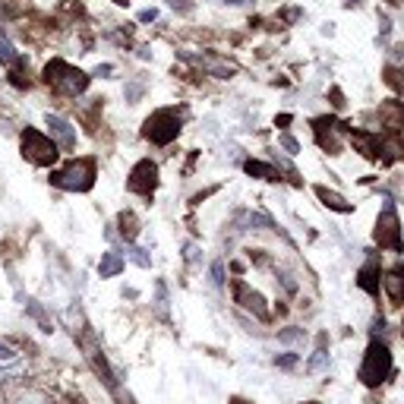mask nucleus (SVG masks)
Wrapping results in <instances>:
<instances>
[{
  "label": "nucleus",
  "instance_id": "nucleus-1",
  "mask_svg": "<svg viewBox=\"0 0 404 404\" xmlns=\"http://www.w3.org/2000/svg\"><path fill=\"white\" fill-rule=\"evenodd\" d=\"M51 183L67 193H89L95 187V158H73L60 171H51Z\"/></svg>",
  "mask_w": 404,
  "mask_h": 404
},
{
  "label": "nucleus",
  "instance_id": "nucleus-2",
  "mask_svg": "<svg viewBox=\"0 0 404 404\" xmlns=\"http://www.w3.org/2000/svg\"><path fill=\"white\" fill-rule=\"evenodd\" d=\"M392 376V354H389V345L385 341H379V338H373L367 347V354H363V363H360L357 370V379L367 385V389H376V385H382V382Z\"/></svg>",
  "mask_w": 404,
  "mask_h": 404
},
{
  "label": "nucleus",
  "instance_id": "nucleus-3",
  "mask_svg": "<svg viewBox=\"0 0 404 404\" xmlns=\"http://www.w3.org/2000/svg\"><path fill=\"white\" fill-rule=\"evenodd\" d=\"M45 83L51 85L54 92H60V95L76 98L89 89V76H85L83 70H76L73 63H67V60H51L45 67Z\"/></svg>",
  "mask_w": 404,
  "mask_h": 404
},
{
  "label": "nucleus",
  "instance_id": "nucleus-4",
  "mask_svg": "<svg viewBox=\"0 0 404 404\" xmlns=\"http://www.w3.org/2000/svg\"><path fill=\"white\" fill-rule=\"evenodd\" d=\"M19 145H23V158L32 161L35 168H54V161L60 158L57 143L35 127H26L23 133H19Z\"/></svg>",
  "mask_w": 404,
  "mask_h": 404
},
{
  "label": "nucleus",
  "instance_id": "nucleus-5",
  "mask_svg": "<svg viewBox=\"0 0 404 404\" xmlns=\"http://www.w3.org/2000/svg\"><path fill=\"white\" fill-rule=\"evenodd\" d=\"M180 130H183V120L174 108H161V111L149 114L143 123V136L152 145H171L180 136Z\"/></svg>",
  "mask_w": 404,
  "mask_h": 404
},
{
  "label": "nucleus",
  "instance_id": "nucleus-6",
  "mask_svg": "<svg viewBox=\"0 0 404 404\" xmlns=\"http://www.w3.org/2000/svg\"><path fill=\"white\" fill-rule=\"evenodd\" d=\"M376 243L385 250H395V253H404V240H401V221H398L395 202L385 196V205H382L379 218H376Z\"/></svg>",
  "mask_w": 404,
  "mask_h": 404
},
{
  "label": "nucleus",
  "instance_id": "nucleus-7",
  "mask_svg": "<svg viewBox=\"0 0 404 404\" xmlns=\"http://www.w3.org/2000/svg\"><path fill=\"white\" fill-rule=\"evenodd\" d=\"M155 187H158V165L152 161V158L136 161L133 171H130V177H127V190L130 193H136V196H143V199H152Z\"/></svg>",
  "mask_w": 404,
  "mask_h": 404
},
{
  "label": "nucleus",
  "instance_id": "nucleus-8",
  "mask_svg": "<svg viewBox=\"0 0 404 404\" xmlns=\"http://www.w3.org/2000/svg\"><path fill=\"white\" fill-rule=\"evenodd\" d=\"M45 123H48V136L57 143V149H63V152L76 149V130H73V123H70L67 117H60V114H48Z\"/></svg>",
  "mask_w": 404,
  "mask_h": 404
},
{
  "label": "nucleus",
  "instance_id": "nucleus-9",
  "mask_svg": "<svg viewBox=\"0 0 404 404\" xmlns=\"http://www.w3.org/2000/svg\"><path fill=\"white\" fill-rule=\"evenodd\" d=\"M234 300H237L243 310L256 316V319H269V307H265V300H262L259 291L247 285V281H234Z\"/></svg>",
  "mask_w": 404,
  "mask_h": 404
},
{
  "label": "nucleus",
  "instance_id": "nucleus-10",
  "mask_svg": "<svg viewBox=\"0 0 404 404\" xmlns=\"http://www.w3.org/2000/svg\"><path fill=\"white\" fill-rule=\"evenodd\" d=\"M357 285L363 287L370 297H379V262H376V256H370V259L363 262V269L357 272Z\"/></svg>",
  "mask_w": 404,
  "mask_h": 404
},
{
  "label": "nucleus",
  "instance_id": "nucleus-11",
  "mask_svg": "<svg viewBox=\"0 0 404 404\" xmlns=\"http://www.w3.org/2000/svg\"><path fill=\"white\" fill-rule=\"evenodd\" d=\"M382 285H385V294H389L392 303H404V262H398Z\"/></svg>",
  "mask_w": 404,
  "mask_h": 404
},
{
  "label": "nucleus",
  "instance_id": "nucleus-12",
  "mask_svg": "<svg viewBox=\"0 0 404 404\" xmlns=\"http://www.w3.org/2000/svg\"><path fill=\"white\" fill-rule=\"evenodd\" d=\"M123 269H127V259L117 250H105L101 253V262H98V275L101 278H117Z\"/></svg>",
  "mask_w": 404,
  "mask_h": 404
},
{
  "label": "nucleus",
  "instance_id": "nucleus-13",
  "mask_svg": "<svg viewBox=\"0 0 404 404\" xmlns=\"http://www.w3.org/2000/svg\"><path fill=\"white\" fill-rule=\"evenodd\" d=\"M316 196H319L329 209H335V212H341V215H351L354 212V205L345 199V196H338V193H332V190H325V187H316Z\"/></svg>",
  "mask_w": 404,
  "mask_h": 404
},
{
  "label": "nucleus",
  "instance_id": "nucleus-14",
  "mask_svg": "<svg viewBox=\"0 0 404 404\" xmlns=\"http://www.w3.org/2000/svg\"><path fill=\"white\" fill-rule=\"evenodd\" d=\"M0 63H3V67H10V70H23V67H26L23 54L16 51V48L10 45L3 35H0Z\"/></svg>",
  "mask_w": 404,
  "mask_h": 404
},
{
  "label": "nucleus",
  "instance_id": "nucleus-15",
  "mask_svg": "<svg viewBox=\"0 0 404 404\" xmlns=\"http://www.w3.org/2000/svg\"><path fill=\"white\" fill-rule=\"evenodd\" d=\"M23 307H26V313H29L32 319H35L38 325H41V332H48V335H51V332H54L51 316H48L45 310H41V303H38V300H32V297H26V303H23Z\"/></svg>",
  "mask_w": 404,
  "mask_h": 404
},
{
  "label": "nucleus",
  "instance_id": "nucleus-16",
  "mask_svg": "<svg viewBox=\"0 0 404 404\" xmlns=\"http://www.w3.org/2000/svg\"><path fill=\"white\" fill-rule=\"evenodd\" d=\"M117 225H120V237L127 240V243H133V240H136V234H139V221H136V215H133V212H120Z\"/></svg>",
  "mask_w": 404,
  "mask_h": 404
},
{
  "label": "nucleus",
  "instance_id": "nucleus-17",
  "mask_svg": "<svg viewBox=\"0 0 404 404\" xmlns=\"http://www.w3.org/2000/svg\"><path fill=\"white\" fill-rule=\"evenodd\" d=\"M243 171L250 174V177H259V180H278V171L272 165H265V161H243Z\"/></svg>",
  "mask_w": 404,
  "mask_h": 404
},
{
  "label": "nucleus",
  "instance_id": "nucleus-18",
  "mask_svg": "<svg viewBox=\"0 0 404 404\" xmlns=\"http://www.w3.org/2000/svg\"><path fill=\"white\" fill-rule=\"evenodd\" d=\"M329 367V351H325V335H319V347L313 351V357L307 360V373H319Z\"/></svg>",
  "mask_w": 404,
  "mask_h": 404
},
{
  "label": "nucleus",
  "instance_id": "nucleus-19",
  "mask_svg": "<svg viewBox=\"0 0 404 404\" xmlns=\"http://www.w3.org/2000/svg\"><path fill=\"white\" fill-rule=\"evenodd\" d=\"M278 341H281V345H303V341H307V332L297 329V325H287V329L278 332Z\"/></svg>",
  "mask_w": 404,
  "mask_h": 404
},
{
  "label": "nucleus",
  "instance_id": "nucleus-20",
  "mask_svg": "<svg viewBox=\"0 0 404 404\" xmlns=\"http://www.w3.org/2000/svg\"><path fill=\"white\" fill-rule=\"evenodd\" d=\"M127 256L136 262V265H139V269H152V256L145 253L143 247H136V243H127Z\"/></svg>",
  "mask_w": 404,
  "mask_h": 404
},
{
  "label": "nucleus",
  "instance_id": "nucleus-21",
  "mask_svg": "<svg viewBox=\"0 0 404 404\" xmlns=\"http://www.w3.org/2000/svg\"><path fill=\"white\" fill-rule=\"evenodd\" d=\"M155 307L161 316H168V285L165 281H155Z\"/></svg>",
  "mask_w": 404,
  "mask_h": 404
},
{
  "label": "nucleus",
  "instance_id": "nucleus-22",
  "mask_svg": "<svg viewBox=\"0 0 404 404\" xmlns=\"http://www.w3.org/2000/svg\"><path fill=\"white\" fill-rule=\"evenodd\" d=\"M300 363V354L297 351H285V354H278L275 357V367L278 370H294Z\"/></svg>",
  "mask_w": 404,
  "mask_h": 404
},
{
  "label": "nucleus",
  "instance_id": "nucleus-23",
  "mask_svg": "<svg viewBox=\"0 0 404 404\" xmlns=\"http://www.w3.org/2000/svg\"><path fill=\"white\" fill-rule=\"evenodd\" d=\"M13 363H19V351H13L10 345H0V370L13 367Z\"/></svg>",
  "mask_w": 404,
  "mask_h": 404
},
{
  "label": "nucleus",
  "instance_id": "nucleus-24",
  "mask_svg": "<svg viewBox=\"0 0 404 404\" xmlns=\"http://www.w3.org/2000/svg\"><path fill=\"white\" fill-rule=\"evenodd\" d=\"M209 275H212V285H215V287H225V259H215V262H212V272H209Z\"/></svg>",
  "mask_w": 404,
  "mask_h": 404
},
{
  "label": "nucleus",
  "instance_id": "nucleus-25",
  "mask_svg": "<svg viewBox=\"0 0 404 404\" xmlns=\"http://www.w3.org/2000/svg\"><path fill=\"white\" fill-rule=\"evenodd\" d=\"M278 145H281V149H285L287 155H300V143L294 139L291 133H281V136H278Z\"/></svg>",
  "mask_w": 404,
  "mask_h": 404
},
{
  "label": "nucleus",
  "instance_id": "nucleus-26",
  "mask_svg": "<svg viewBox=\"0 0 404 404\" xmlns=\"http://www.w3.org/2000/svg\"><path fill=\"white\" fill-rule=\"evenodd\" d=\"M143 92H145V85H143V83H130L127 89H123V95H127V101H130V105H136Z\"/></svg>",
  "mask_w": 404,
  "mask_h": 404
},
{
  "label": "nucleus",
  "instance_id": "nucleus-27",
  "mask_svg": "<svg viewBox=\"0 0 404 404\" xmlns=\"http://www.w3.org/2000/svg\"><path fill=\"white\" fill-rule=\"evenodd\" d=\"M158 19V10L155 7H149V10H143V13H139V23H155Z\"/></svg>",
  "mask_w": 404,
  "mask_h": 404
},
{
  "label": "nucleus",
  "instance_id": "nucleus-28",
  "mask_svg": "<svg viewBox=\"0 0 404 404\" xmlns=\"http://www.w3.org/2000/svg\"><path fill=\"white\" fill-rule=\"evenodd\" d=\"M183 256H187V262H196L199 259V250H196L193 243H187V247H183Z\"/></svg>",
  "mask_w": 404,
  "mask_h": 404
},
{
  "label": "nucleus",
  "instance_id": "nucleus-29",
  "mask_svg": "<svg viewBox=\"0 0 404 404\" xmlns=\"http://www.w3.org/2000/svg\"><path fill=\"white\" fill-rule=\"evenodd\" d=\"M168 3H171L174 10H180V13H190V10H193L190 3H183V0H168Z\"/></svg>",
  "mask_w": 404,
  "mask_h": 404
},
{
  "label": "nucleus",
  "instance_id": "nucleus-30",
  "mask_svg": "<svg viewBox=\"0 0 404 404\" xmlns=\"http://www.w3.org/2000/svg\"><path fill=\"white\" fill-rule=\"evenodd\" d=\"M111 70H114V67H111V63H101V67H98V70H95V76H108V73H111Z\"/></svg>",
  "mask_w": 404,
  "mask_h": 404
},
{
  "label": "nucleus",
  "instance_id": "nucleus-31",
  "mask_svg": "<svg viewBox=\"0 0 404 404\" xmlns=\"http://www.w3.org/2000/svg\"><path fill=\"white\" fill-rule=\"evenodd\" d=\"M225 3H234V7H243V3H250V0H225Z\"/></svg>",
  "mask_w": 404,
  "mask_h": 404
},
{
  "label": "nucleus",
  "instance_id": "nucleus-32",
  "mask_svg": "<svg viewBox=\"0 0 404 404\" xmlns=\"http://www.w3.org/2000/svg\"><path fill=\"white\" fill-rule=\"evenodd\" d=\"M354 3H360V0H345V7H354Z\"/></svg>",
  "mask_w": 404,
  "mask_h": 404
},
{
  "label": "nucleus",
  "instance_id": "nucleus-33",
  "mask_svg": "<svg viewBox=\"0 0 404 404\" xmlns=\"http://www.w3.org/2000/svg\"><path fill=\"white\" fill-rule=\"evenodd\" d=\"M401 335H404V322H401Z\"/></svg>",
  "mask_w": 404,
  "mask_h": 404
},
{
  "label": "nucleus",
  "instance_id": "nucleus-34",
  "mask_svg": "<svg viewBox=\"0 0 404 404\" xmlns=\"http://www.w3.org/2000/svg\"><path fill=\"white\" fill-rule=\"evenodd\" d=\"M310 404H316V401H310Z\"/></svg>",
  "mask_w": 404,
  "mask_h": 404
}]
</instances>
